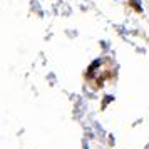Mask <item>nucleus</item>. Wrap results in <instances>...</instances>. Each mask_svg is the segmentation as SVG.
Returning a JSON list of instances; mask_svg holds the SVG:
<instances>
[{
  "mask_svg": "<svg viewBox=\"0 0 149 149\" xmlns=\"http://www.w3.org/2000/svg\"><path fill=\"white\" fill-rule=\"evenodd\" d=\"M131 3V7L134 8L136 12H142V5H141V0H127Z\"/></svg>",
  "mask_w": 149,
  "mask_h": 149,
  "instance_id": "nucleus-1",
  "label": "nucleus"
}]
</instances>
